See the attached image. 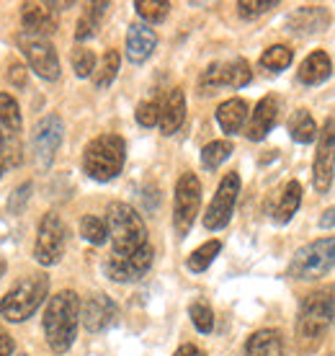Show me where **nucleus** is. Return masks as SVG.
Listing matches in <instances>:
<instances>
[{"mask_svg": "<svg viewBox=\"0 0 335 356\" xmlns=\"http://www.w3.org/2000/svg\"><path fill=\"white\" fill-rule=\"evenodd\" d=\"M158 47V34L147 24H132L126 31V57L132 65L147 63Z\"/></svg>", "mask_w": 335, "mask_h": 356, "instance_id": "nucleus-19", "label": "nucleus"}, {"mask_svg": "<svg viewBox=\"0 0 335 356\" xmlns=\"http://www.w3.org/2000/svg\"><path fill=\"white\" fill-rule=\"evenodd\" d=\"M72 70H75L78 78H90L93 70H96V54L85 49V47H78L72 52Z\"/></svg>", "mask_w": 335, "mask_h": 356, "instance_id": "nucleus-35", "label": "nucleus"}, {"mask_svg": "<svg viewBox=\"0 0 335 356\" xmlns=\"http://www.w3.org/2000/svg\"><path fill=\"white\" fill-rule=\"evenodd\" d=\"M106 227L108 238L114 243L116 256H126L147 245V227L145 220L134 207L124 204V202H111L106 209Z\"/></svg>", "mask_w": 335, "mask_h": 356, "instance_id": "nucleus-4", "label": "nucleus"}, {"mask_svg": "<svg viewBox=\"0 0 335 356\" xmlns=\"http://www.w3.org/2000/svg\"><path fill=\"white\" fill-rule=\"evenodd\" d=\"M137 124L142 127H155L160 122V98H152V101H142L137 106Z\"/></svg>", "mask_w": 335, "mask_h": 356, "instance_id": "nucleus-37", "label": "nucleus"}, {"mask_svg": "<svg viewBox=\"0 0 335 356\" xmlns=\"http://www.w3.org/2000/svg\"><path fill=\"white\" fill-rule=\"evenodd\" d=\"M134 8H137L142 21L160 24V21H165L168 13H170V3H168V0H137Z\"/></svg>", "mask_w": 335, "mask_h": 356, "instance_id": "nucleus-33", "label": "nucleus"}, {"mask_svg": "<svg viewBox=\"0 0 335 356\" xmlns=\"http://www.w3.org/2000/svg\"><path fill=\"white\" fill-rule=\"evenodd\" d=\"M253 81V70L250 65L238 57L229 63H212L199 78V90L204 96H212L220 88H245L247 83Z\"/></svg>", "mask_w": 335, "mask_h": 356, "instance_id": "nucleus-9", "label": "nucleus"}, {"mask_svg": "<svg viewBox=\"0 0 335 356\" xmlns=\"http://www.w3.org/2000/svg\"><path fill=\"white\" fill-rule=\"evenodd\" d=\"M78 321H80V300L72 289H62L49 300L44 310V336L52 351L65 354L75 343L78 336Z\"/></svg>", "mask_w": 335, "mask_h": 356, "instance_id": "nucleus-2", "label": "nucleus"}, {"mask_svg": "<svg viewBox=\"0 0 335 356\" xmlns=\"http://www.w3.org/2000/svg\"><path fill=\"white\" fill-rule=\"evenodd\" d=\"M6 168H8V165H6V161L0 158V178H3V173H6Z\"/></svg>", "mask_w": 335, "mask_h": 356, "instance_id": "nucleus-45", "label": "nucleus"}, {"mask_svg": "<svg viewBox=\"0 0 335 356\" xmlns=\"http://www.w3.org/2000/svg\"><path fill=\"white\" fill-rule=\"evenodd\" d=\"M238 194H240V176L238 170L232 173H224V178L217 186V194L209 202L206 212H204V227L206 230H222L227 227L229 220H232V212H235V204H238Z\"/></svg>", "mask_w": 335, "mask_h": 356, "instance_id": "nucleus-10", "label": "nucleus"}, {"mask_svg": "<svg viewBox=\"0 0 335 356\" xmlns=\"http://www.w3.org/2000/svg\"><path fill=\"white\" fill-rule=\"evenodd\" d=\"M124 163H126V143L114 132L93 137L83 150V170L101 184L114 181L122 173Z\"/></svg>", "mask_w": 335, "mask_h": 356, "instance_id": "nucleus-3", "label": "nucleus"}, {"mask_svg": "<svg viewBox=\"0 0 335 356\" xmlns=\"http://www.w3.org/2000/svg\"><path fill=\"white\" fill-rule=\"evenodd\" d=\"M0 129L13 137L21 132V111L10 93H0Z\"/></svg>", "mask_w": 335, "mask_h": 356, "instance_id": "nucleus-29", "label": "nucleus"}, {"mask_svg": "<svg viewBox=\"0 0 335 356\" xmlns=\"http://www.w3.org/2000/svg\"><path fill=\"white\" fill-rule=\"evenodd\" d=\"M80 235L88 243H93V245H104V243L108 241L106 220H101L96 214H85V217L80 220Z\"/></svg>", "mask_w": 335, "mask_h": 356, "instance_id": "nucleus-32", "label": "nucleus"}, {"mask_svg": "<svg viewBox=\"0 0 335 356\" xmlns=\"http://www.w3.org/2000/svg\"><path fill=\"white\" fill-rule=\"evenodd\" d=\"M330 72H333V63H330V57L327 52L318 49V52H312L300 65V70H297V78H300L302 86H320V83H325L330 78Z\"/></svg>", "mask_w": 335, "mask_h": 356, "instance_id": "nucleus-21", "label": "nucleus"}, {"mask_svg": "<svg viewBox=\"0 0 335 356\" xmlns=\"http://www.w3.org/2000/svg\"><path fill=\"white\" fill-rule=\"evenodd\" d=\"M18 49L24 52V57L28 60L31 70L44 78V81H57L60 78V57H57V49L52 47L49 39H42V36L34 34H18Z\"/></svg>", "mask_w": 335, "mask_h": 356, "instance_id": "nucleus-11", "label": "nucleus"}, {"mask_svg": "<svg viewBox=\"0 0 335 356\" xmlns=\"http://www.w3.org/2000/svg\"><path fill=\"white\" fill-rule=\"evenodd\" d=\"M320 227H322V230L335 227V207H330L327 212H322V217H320Z\"/></svg>", "mask_w": 335, "mask_h": 356, "instance_id": "nucleus-43", "label": "nucleus"}, {"mask_svg": "<svg viewBox=\"0 0 335 356\" xmlns=\"http://www.w3.org/2000/svg\"><path fill=\"white\" fill-rule=\"evenodd\" d=\"M276 122H279V98L276 96L261 98L256 111L250 114L245 137L250 140V143H261V140H265V134L276 127Z\"/></svg>", "mask_w": 335, "mask_h": 356, "instance_id": "nucleus-17", "label": "nucleus"}, {"mask_svg": "<svg viewBox=\"0 0 335 356\" xmlns=\"http://www.w3.org/2000/svg\"><path fill=\"white\" fill-rule=\"evenodd\" d=\"M8 81L13 83V86H18V88H24V86H26V67L21 63H13L8 67Z\"/></svg>", "mask_w": 335, "mask_h": 356, "instance_id": "nucleus-40", "label": "nucleus"}, {"mask_svg": "<svg viewBox=\"0 0 335 356\" xmlns=\"http://www.w3.org/2000/svg\"><path fill=\"white\" fill-rule=\"evenodd\" d=\"M31 194H34V186H31V181H26V184H21V186L10 194L8 199V212L10 214H21L24 209H26L28 199H31Z\"/></svg>", "mask_w": 335, "mask_h": 356, "instance_id": "nucleus-38", "label": "nucleus"}, {"mask_svg": "<svg viewBox=\"0 0 335 356\" xmlns=\"http://www.w3.org/2000/svg\"><path fill=\"white\" fill-rule=\"evenodd\" d=\"M229 155H232V143H227V140H214V143H209L202 150V165L206 170H217Z\"/></svg>", "mask_w": 335, "mask_h": 356, "instance_id": "nucleus-31", "label": "nucleus"}, {"mask_svg": "<svg viewBox=\"0 0 335 356\" xmlns=\"http://www.w3.org/2000/svg\"><path fill=\"white\" fill-rule=\"evenodd\" d=\"M65 248H67V225L62 222L57 212H47L39 222V232H36L34 259L42 266H54V264H60Z\"/></svg>", "mask_w": 335, "mask_h": 356, "instance_id": "nucleus-8", "label": "nucleus"}, {"mask_svg": "<svg viewBox=\"0 0 335 356\" xmlns=\"http://www.w3.org/2000/svg\"><path fill=\"white\" fill-rule=\"evenodd\" d=\"M199 207H202V184H199L196 173L186 170L183 176L178 178L176 196H173V227H176L178 238H186L191 232Z\"/></svg>", "mask_w": 335, "mask_h": 356, "instance_id": "nucleus-7", "label": "nucleus"}, {"mask_svg": "<svg viewBox=\"0 0 335 356\" xmlns=\"http://www.w3.org/2000/svg\"><path fill=\"white\" fill-rule=\"evenodd\" d=\"M245 119H247V101H243V98H229V101L220 104V108H217V124L222 127V132L227 134L243 132Z\"/></svg>", "mask_w": 335, "mask_h": 356, "instance_id": "nucleus-24", "label": "nucleus"}, {"mask_svg": "<svg viewBox=\"0 0 335 356\" xmlns=\"http://www.w3.org/2000/svg\"><path fill=\"white\" fill-rule=\"evenodd\" d=\"M291 60H294V52H291L289 47L274 44L261 54V67H265V70H271V72H281L289 67Z\"/></svg>", "mask_w": 335, "mask_h": 356, "instance_id": "nucleus-30", "label": "nucleus"}, {"mask_svg": "<svg viewBox=\"0 0 335 356\" xmlns=\"http://www.w3.org/2000/svg\"><path fill=\"white\" fill-rule=\"evenodd\" d=\"M106 8H108V3H88V6H85L83 16L78 18V26H75V39H78V42H85V39H90V36L96 34Z\"/></svg>", "mask_w": 335, "mask_h": 356, "instance_id": "nucleus-26", "label": "nucleus"}, {"mask_svg": "<svg viewBox=\"0 0 335 356\" xmlns=\"http://www.w3.org/2000/svg\"><path fill=\"white\" fill-rule=\"evenodd\" d=\"M335 176V116L325 119L322 129H318V152L312 163V186L318 194H325Z\"/></svg>", "mask_w": 335, "mask_h": 356, "instance_id": "nucleus-12", "label": "nucleus"}, {"mask_svg": "<svg viewBox=\"0 0 335 356\" xmlns=\"http://www.w3.org/2000/svg\"><path fill=\"white\" fill-rule=\"evenodd\" d=\"M302 204V184L300 181H289L286 186L281 188V194L276 199V204L271 207V220L276 225H286L297 214Z\"/></svg>", "mask_w": 335, "mask_h": 356, "instance_id": "nucleus-22", "label": "nucleus"}, {"mask_svg": "<svg viewBox=\"0 0 335 356\" xmlns=\"http://www.w3.org/2000/svg\"><path fill=\"white\" fill-rule=\"evenodd\" d=\"M80 321H83L88 333H104L111 325H116V321H119V307H116V302L108 294L93 292L85 302L80 305Z\"/></svg>", "mask_w": 335, "mask_h": 356, "instance_id": "nucleus-15", "label": "nucleus"}, {"mask_svg": "<svg viewBox=\"0 0 335 356\" xmlns=\"http://www.w3.org/2000/svg\"><path fill=\"white\" fill-rule=\"evenodd\" d=\"M291 34H300V36H312L320 34L330 26V13H327L322 6H302L289 16L286 21Z\"/></svg>", "mask_w": 335, "mask_h": 356, "instance_id": "nucleus-18", "label": "nucleus"}, {"mask_svg": "<svg viewBox=\"0 0 335 356\" xmlns=\"http://www.w3.org/2000/svg\"><path fill=\"white\" fill-rule=\"evenodd\" d=\"M152 261H155V250L147 243L145 248L134 250V253H126V256H116L111 253L104 264V271L111 282H119V284H132V282H140L142 276L152 268Z\"/></svg>", "mask_w": 335, "mask_h": 356, "instance_id": "nucleus-13", "label": "nucleus"}, {"mask_svg": "<svg viewBox=\"0 0 335 356\" xmlns=\"http://www.w3.org/2000/svg\"><path fill=\"white\" fill-rule=\"evenodd\" d=\"M47 292H49V279H47L44 274L24 276V279L0 300V315L10 323L28 321V318L39 310V305L44 302Z\"/></svg>", "mask_w": 335, "mask_h": 356, "instance_id": "nucleus-5", "label": "nucleus"}, {"mask_svg": "<svg viewBox=\"0 0 335 356\" xmlns=\"http://www.w3.org/2000/svg\"><path fill=\"white\" fill-rule=\"evenodd\" d=\"M173 356H206V354H204V351L199 346H194V343H183V346L178 348V351Z\"/></svg>", "mask_w": 335, "mask_h": 356, "instance_id": "nucleus-42", "label": "nucleus"}, {"mask_svg": "<svg viewBox=\"0 0 335 356\" xmlns=\"http://www.w3.org/2000/svg\"><path fill=\"white\" fill-rule=\"evenodd\" d=\"M18 356H26V354H18Z\"/></svg>", "mask_w": 335, "mask_h": 356, "instance_id": "nucleus-46", "label": "nucleus"}, {"mask_svg": "<svg viewBox=\"0 0 335 356\" xmlns=\"http://www.w3.org/2000/svg\"><path fill=\"white\" fill-rule=\"evenodd\" d=\"M10 354H13V339L0 328V356H10Z\"/></svg>", "mask_w": 335, "mask_h": 356, "instance_id": "nucleus-41", "label": "nucleus"}, {"mask_svg": "<svg viewBox=\"0 0 335 356\" xmlns=\"http://www.w3.org/2000/svg\"><path fill=\"white\" fill-rule=\"evenodd\" d=\"M183 119H186V96L181 88H170L165 93V98L160 101V132L170 137V134H176L181 127H183Z\"/></svg>", "mask_w": 335, "mask_h": 356, "instance_id": "nucleus-20", "label": "nucleus"}, {"mask_svg": "<svg viewBox=\"0 0 335 356\" xmlns=\"http://www.w3.org/2000/svg\"><path fill=\"white\" fill-rule=\"evenodd\" d=\"M289 134L294 143L300 145H309L318 140V124H315V119L309 114L307 108H297L294 114L289 116Z\"/></svg>", "mask_w": 335, "mask_h": 356, "instance_id": "nucleus-25", "label": "nucleus"}, {"mask_svg": "<svg viewBox=\"0 0 335 356\" xmlns=\"http://www.w3.org/2000/svg\"><path fill=\"white\" fill-rule=\"evenodd\" d=\"M21 21L26 26V34L47 39L57 31V13L54 3H24L21 6Z\"/></svg>", "mask_w": 335, "mask_h": 356, "instance_id": "nucleus-16", "label": "nucleus"}, {"mask_svg": "<svg viewBox=\"0 0 335 356\" xmlns=\"http://www.w3.org/2000/svg\"><path fill=\"white\" fill-rule=\"evenodd\" d=\"M335 268V235L312 241L307 245H302L294 256H291L286 274L291 279H300V282H315L322 279Z\"/></svg>", "mask_w": 335, "mask_h": 356, "instance_id": "nucleus-6", "label": "nucleus"}, {"mask_svg": "<svg viewBox=\"0 0 335 356\" xmlns=\"http://www.w3.org/2000/svg\"><path fill=\"white\" fill-rule=\"evenodd\" d=\"M119 65H122V57L116 49H106V54L101 57V63H96V70H93V86L96 88H108L111 83L116 81L119 75Z\"/></svg>", "mask_w": 335, "mask_h": 356, "instance_id": "nucleus-27", "label": "nucleus"}, {"mask_svg": "<svg viewBox=\"0 0 335 356\" xmlns=\"http://www.w3.org/2000/svg\"><path fill=\"white\" fill-rule=\"evenodd\" d=\"M0 276H6V259L0 256Z\"/></svg>", "mask_w": 335, "mask_h": 356, "instance_id": "nucleus-44", "label": "nucleus"}, {"mask_svg": "<svg viewBox=\"0 0 335 356\" xmlns=\"http://www.w3.org/2000/svg\"><path fill=\"white\" fill-rule=\"evenodd\" d=\"M62 134H65V124L57 114H47L36 122L34 132H31V152H34V161L42 170L52 165L54 155L62 145Z\"/></svg>", "mask_w": 335, "mask_h": 356, "instance_id": "nucleus-14", "label": "nucleus"}, {"mask_svg": "<svg viewBox=\"0 0 335 356\" xmlns=\"http://www.w3.org/2000/svg\"><path fill=\"white\" fill-rule=\"evenodd\" d=\"M279 6V0H240L238 3V13L243 18H258L263 16V13H268L271 8H276Z\"/></svg>", "mask_w": 335, "mask_h": 356, "instance_id": "nucleus-36", "label": "nucleus"}, {"mask_svg": "<svg viewBox=\"0 0 335 356\" xmlns=\"http://www.w3.org/2000/svg\"><path fill=\"white\" fill-rule=\"evenodd\" d=\"M245 356H284V336L274 328L256 330L245 341Z\"/></svg>", "mask_w": 335, "mask_h": 356, "instance_id": "nucleus-23", "label": "nucleus"}, {"mask_svg": "<svg viewBox=\"0 0 335 356\" xmlns=\"http://www.w3.org/2000/svg\"><path fill=\"white\" fill-rule=\"evenodd\" d=\"M10 152H13V158H18V161H21V155H18V145H13V147H10V137L0 129V158L6 161V165H10V163H13V161H10Z\"/></svg>", "mask_w": 335, "mask_h": 356, "instance_id": "nucleus-39", "label": "nucleus"}, {"mask_svg": "<svg viewBox=\"0 0 335 356\" xmlns=\"http://www.w3.org/2000/svg\"><path fill=\"white\" fill-rule=\"evenodd\" d=\"M188 315H191V323H194V328L199 333H212L214 330V312L206 302H202V300L191 302Z\"/></svg>", "mask_w": 335, "mask_h": 356, "instance_id": "nucleus-34", "label": "nucleus"}, {"mask_svg": "<svg viewBox=\"0 0 335 356\" xmlns=\"http://www.w3.org/2000/svg\"><path fill=\"white\" fill-rule=\"evenodd\" d=\"M330 325H335V284L304 294L297 312V343L312 351Z\"/></svg>", "mask_w": 335, "mask_h": 356, "instance_id": "nucleus-1", "label": "nucleus"}, {"mask_svg": "<svg viewBox=\"0 0 335 356\" xmlns=\"http://www.w3.org/2000/svg\"><path fill=\"white\" fill-rule=\"evenodd\" d=\"M220 250H222L220 241H206L204 245H199V248L188 256L186 266H188V271H194V274H202V271H206V268L212 266L214 259L220 256Z\"/></svg>", "mask_w": 335, "mask_h": 356, "instance_id": "nucleus-28", "label": "nucleus"}]
</instances>
